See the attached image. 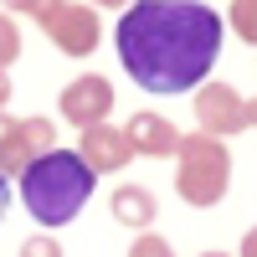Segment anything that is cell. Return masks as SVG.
I'll list each match as a JSON object with an SVG mask.
<instances>
[{
	"instance_id": "obj_1",
	"label": "cell",
	"mask_w": 257,
	"mask_h": 257,
	"mask_svg": "<svg viewBox=\"0 0 257 257\" xmlns=\"http://www.w3.org/2000/svg\"><path fill=\"white\" fill-rule=\"evenodd\" d=\"M221 57V16L206 0H134L118 21V62L144 93H190Z\"/></svg>"
},
{
	"instance_id": "obj_2",
	"label": "cell",
	"mask_w": 257,
	"mask_h": 257,
	"mask_svg": "<svg viewBox=\"0 0 257 257\" xmlns=\"http://www.w3.org/2000/svg\"><path fill=\"white\" fill-rule=\"evenodd\" d=\"M93 165L77 149H52L21 170V201L41 226H67L93 196Z\"/></svg>"
},
{
	"instance_id": "obj_3",
	"label": "cell",
	"mask_w": 257,
	"mask_h": 257,
	"mask_svg": "<svg viewBox=\"0 0 257 257\" xmlns=\"http://www.w3.org/2000/svg\"><path fill=\"white\" fill-rule=\"evenodd\" d=\"M226 185H231V155H226V139L216 134H185L180 149H175V190H180V201L185 206H216L226 196Z\"/></svg>"
},
{
	"instance_id": "obj_4",
	"label": "cell",
	"mask_w": 257,
	"mask_h": 257,
	"mask_svg": "<svg viewBox=\"0 0 257 257\" xmlns=\"http://www.w3.org/2000/svg\"><path fill=\"white\" fill-rule=\"evenodd\" d=\"M41 31L57 52L67 57H93L98 41H103V21H98V6H82V0H57V6L41 16Z\"/></svg>"
},
{
	"instance_id": "obj_5",
	"label": "cell",
	"mask_w": 257,
	"mask_h": 257,
	"mask_svg": "<svg viewBox=\"0 0 257 257\" xmlns=\"http://www.w3.org/2000/svg\"><path fill=\"white\" fill-rule=\"evenodd\" d=\"M196 128L216 134V139H231L242 128H252L247 123V98L231 82H201L196 88Z\"/></svg>"
},
{
	"instance_id": "obj_6",
	"label": "cell",
	"mask_w": 257,
	"mask_h": 257,
	"mask_svg": "<svg viewBox=\"0 0 257 257\" xmlns=\"http://www.w3.org/2000/svg\"><path fill=\"white\" fill-rule=\"evenodd\" d=\"M57 113L67 118L72 128L108 123V113H113V82L103 77V72H82V77H72L67 88H62V98H57Z\"/></svg>"
},
{
	"instance_id": "obj_7",
	"label": "cell",
	"mask_w": 257,
	"mask_h": 257,
	"mask_svg": "<svg viewBox=\"0 0 257 257\" xmlns=\"http://www.w3.org/2000/svg\"><path fill=\"white\" fill-rule=\"evenodd\" d=\"M77 155L93 165V175H118L128 160H139L134 144H128V134H123V128H113V123H93V128H82Z\"/></svg>"
},
{
	"instance_id": "obj_8",
	"label": "cell",
	"mask_w": 257,
	"mask_h": 257,
	"mask_svg": "<svg viewBox=\"0 0 257 257\" xmlns=\"http://www.w3.org/2000/svg\"><path fill=\"white\" fill-rule=\"evenodd\" d=\"M123 134H128V144H134V155H144V160H170L180 149V139H185L165 113H134L123 123Z\"/></svg>"
},
{
	"instance_id": "obj_9",
	"label": "cell",
	"mask_w": 257,
	"mask_h": 257,
	"mask_svg": "<svg viewBox=\"0 0 257 257\" xmlns=\"http://www.w3.org/2000/svg\"><path fill=\"white\" fill-rule=\"evenodd\" d=\"M108 211H113V221L128 226V231H149L160 216V201H155V190L149 185H118L113 196H108Z\"/></svg>"
},
{
	"instance_id": "obj_10",
	"label": "cell",
	"mask_w": 257,
	"mask_h": 257,
	"mask_svg": "<svg viewBox=\"0 0 257 257\" xmlns=\"http://www.w3.org/2000/svg\"><path fill=\"white\" fill-rule=\"evenodd\" d=\"M31 160H36V155H31L26 134H21V118L0 113V170H6V175H21Z\"/></svg>"
},
{
	"instance_id": "obj_11",
	"label": "cell",
	"mask_w": 257,
	"mask_h": 257,
	"mask_svg": "<svg viewBox=\"0 0 257 257\" xmlns=\"http://www.w3.org/2000/svg\"><path fill=\"white\" fill-rule=\"evenodd\" d=\"M21 134H26V144H31L36 160L57 149V123H52V118H21Z\"/></svg>"
},
{
	"instance_id": "obj_12",
	"label": "cell",
	"mask_w": 257,
	"mask_h": 257,
	"mask_svg": "<svg viewBox=\"0 0 257 257\" xmlns=\"http://www.w3.org/2000/svg\"><path fill=\"white\" fill-rule=\"evenodd\" d=\"M226 21H231V31H237L247 47H257V0H231Z\"/></svg>"
},
{
	"instance_id": "obj_13",
	"label": "cell",
	"mask_w": 257,
	"mask_h": 257,
	"mask_svg": "<svg viewBox=\"0 0 257 257\" xmlns=\"http://www.w3.org/2000/svg\"><path fill=\"white\" fill-rule=\"evenodd\" d=\"M21 57V26L11 21V11H0V72Z\"/></svg>"
},
{
	"instance_id": "obj_14",
	"label": "cell",
	"mask_w": 257,
	"mask_h": 257,
	"mask_svg": "<svg viewBox=\"0 0 257 257\" xmlns=\"http://www.w3.org/2000/svg\"><path fill=\"white\" fill-rule=\"evenodd\" d=\"M128 257H175V247H170L165 237H155V231H139L134 247H128Z\"/></svg>"
},
{
	"instance_id": "obj_15",
	"label": "cell",
	"mask_w": 257,
	"mask_h": 257,
	"mask_svg": "<svg viewBox=\"0 0 257 257\" xmlns=\"http://www.w3.org/2000/svg\"><path fill=\"white\" fill-rule=\"evenodd\" d=\"M0 6H6L11 16H31V21H41V16L57 6V0H0Z\"/></svg>"
},
{
	"instance_id": "obj_16",
	"label": "cell",
	"mask_w": 257,
	"mask_h": 257,
	"mask_svg": "<svg viewBox=\"0 0 257 257\" xmlns=\"http://www.w3.org/2000/svg\"><path fill=\"white\" fill-rule=\"evenodd\" d=\"M6 206H11V175L0 170V216H6Z\"/></svg>"
},
{
	"instance_id": "obj_17",
	"label": "cell",
	"mask_w": 257,
	"mask_h": 257,
	"mask_svg": "<svg viewBox=\"0 0 257 257\" xmlns=\"http://www.w3.org/2000/svg\"><path fill=\"white\" fill-rule=\"evenodd\" d=\"M237 257H257V226H252L247 237H242V252H237Z\"/></svg>"
},
{
	"instance_id": "obj_18",
	"label": "cell",
	"mask_w": 257,
	"mask_h": 257,
	"mask_svg": "<svg viewBox=\"0 0 257 257\" xmlns=\"http://www.w3.org/2000/svg\"><path fill=\"white\" fill-rule=\"evenodd\" d=\"M88 6H103V11H128L134 0H88Z\"/></svg>"
},
{
	"instance_id": "obj_19",
	"label": "cell",
	"mask_w": 257,
	"mask_h": 257,
	"mask_svg": "<svg viewBox=\"0 0 257 257\" xmlns=\"http://www.w3.org/2000/svg\"><path fill=\"white\" fill-rule=\"evenodd\" d=\"M6 103H11V77L0 72V113H6Z\"/></svg>"
},
{
	"instance_id": "obj_20",
	"label": "cell",
	"mask_w": 257,
	"mask_h": 257,
	"mask_svg": "<svg viewBox=\"0 0 257 257\" xmlns=\"http://www.w3.org/2000/svg\"><path fill=\"white\" fill-rule=\"evenodd\" d=\"M247 123L257 128V98H247Z\"/></svg>"
},
{
	"instance_id": "obj_21",
	"label": "cell",
	"mask_w": 257,
	"mask_h": 257,
	"mask_svg": "<svg viewBox=\"0 0 257 257\" xmlns=\"http://www.w3.org/2000/svg\"><path fill=\"white\" fill-rule=\"evenodd\" d=\"M201 257H231V252H201Z\"/></svg>"
}]
</instances>
